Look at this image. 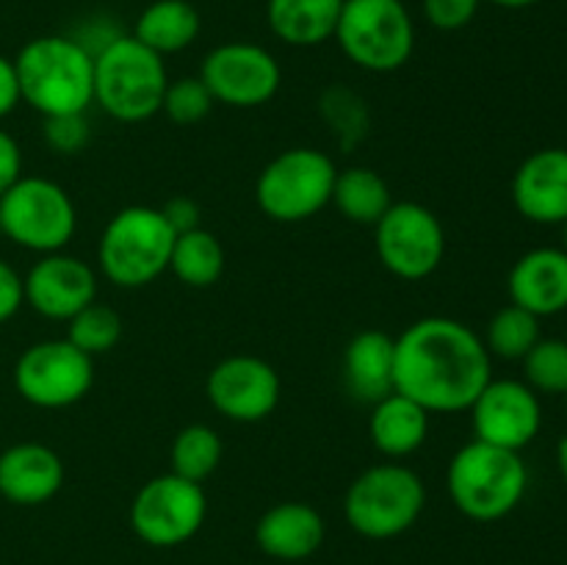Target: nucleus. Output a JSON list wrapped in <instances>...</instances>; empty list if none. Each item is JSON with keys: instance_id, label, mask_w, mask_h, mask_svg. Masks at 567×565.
Segmentation results:
<instances>
[{"instance_id": "5701e85b", "label": "nucleus", "mask_w": 567, "mask_h": 565, "mask_svg": "<svg viewBox=\"0 0 567 565\" xmlns=\"http://www.w3.org/2000/svg\"><path fill=\"white\" fill-rule=\"evenodd\" d=\"M343 0H269L271 33L291 48H319L336 37Z\"/></svg>"}, {"instance_id": "f3484780", "label": "nucleus", "mask_w": 567, "mask_h": 565, "mask_svg": "<svg viewBox=\"0 0 567 565\" xmlns=\"http://www.w3.org/2000/svg\"><path fill=\"white\" fill-rule=\"evenodd\" d=\"M513 203L535 225L567 222V150L543 147L526 155L513 177Z\"/></svg>"}, {"instance_id": "58836bf2", "label": "nucleus", "mask_w": 567, "mask_h": 565, "mask_svg": "<svg viewBox=\"0 0 567 565\" xmlns=\"http://www.w3.org/2000/svg\"><path fill=\"white\" fill-rule=\"evenodd\" d=\"M493 6H502V9H529V6H537L540 0H487Z\"/></svg>"}, {"instance_id": "ea45409f", "label": "nucleus", "mask_w": 567, "mask_h": 565, "mask_svg": "<svg viewBox=\"0 0 567 565\" xmlns=\"http://www.w3.org/2000/svg\"><path fill=\"white\" fill-rule=\"evenodd\" d=\"M563 249L567 253V222L563 225Z\"/></svg>"}, {"instance_id": "dca6fc26", "label": "nucleus", "mask_w": 567, "mask_h": 565, "mask_svg": "<svg viewBox=\"0 0 567 565\" xmlns=\"http://www.w3.org/2000/svg\"><path fill=\"white\" fill-rule=\"evenodd\" d=\"M25 302L39 316L70 321L78 310L97 299V275L86 260L66 253L42 255L22 277Z\"/></svg>"}, {"instance_id": "2f4dec72", "label": "nucleus", "mask_w": 567, "mask_h": 565, "mask_svg": "<svg viewBox=\"0 0 567 565\" xmlns=\"http://www.w3.org/2000/svg\"><path fill=\"white\" fill-rule=\"evenodd\" d=\"M44 142L53 153L75 155L89 144L86 114L44 116Z\"/></svg>"}, {"instance_id": "f257e3e1", "label": "nucleus", "mask_w": 567, "mask_h": 565, "mask_svg": "<svg viewBox=\"0 0 567 565\" xmlns=\"http://www.w3.org/2000/svg\"><path fill=\"white\" fill-rule=\"evenodd\" d=\"M493 380V358L474 327L424 316L396 338L393 386L426 413H460Z\"/></svg>"}, {"instance_id": "e433bc0d", "label": "nucleus", "mask_w": 567, "mask_h": 565, "mask_svg": "<svg viewBox=\"0 0 567 565\" xmlns=\"http://www.w3.org/2000/svg\"><path fill=\"white\" fill-rule=\"evenodd\" d=\"M17 103H22V97H20V83H17L14 59L0 55V120L9 116L11 111L17 109Z\"/></svg>"}, {"instance_id": "aec40b11", "label": "nucleus", "mask_w": 567, "mask_h": 565, "mask_svg": "<svg viewBox=\"0 0 567 565\" xmlns=\"http://www.w3.org/2000/svg\"><path fill=\"white\" fill-rule=\"evenodd\" d=\"M327 526L316 507L305 502H280L255 524V543L275 559L297 563L316 554L324 543Z\"/></svg>"}, {"instance_id": "20e7f679", "label": "nucleus", "mask_w": 567, "mask_h": 565, "mask_svg": "<svg viewBox=\"0 0 567 565\" xmlns=\"http://www.w3.org/2000/svg\"><path fill=\"white\" fill-rule=\"evenodd\" d=\"M169 86L164 55L120 33L94 53V103L116 122H144L161 114Z\"/></svg>"}, {"instance_id": "6e6552de", "label": "nucleus", "mask_w": 567, "mask_h": 565, "mask_svg": "<svg viewBox=\"0 0 567 565\" xmlns=\"http://www.w3.org/2000/svg\"><path fill=\"white\" fill-rule=\"evenodd\" d=\"M338 166L316 147H291L275 155L255 183L258 208L280 225L313 219L330 205Z\"/></svg>"}, {"instance_id": "a878e982", "label": "nucleus", "mask_w": 567, "mask_h": 565, "mask_svg": "<svg viewBox=\"0 0 567 565\" xmlns=\"http://www.w3.org/2000/svg\"><path fill=\"white\" fill-rule=\"evenodd\" d=\"M169 271L188 288H210L225 271V247L205 227L177 233Z\"/></svg>"}, {"instance_id": "9d476101", "label": "nucleus", "mask_w": 567, "mask_h": 565, "mask_svg": "<svg viewBox=\"0 0 567 565\" xmlns=\"http://www.w3.org/2000/svg\"><path fill=\"white\" fill-rule=\"evenodd\" d=\"M380 264L399 280H424L435 275L446 255V233L441 219L426 205L402 199L385 210L374 225Z\"/></svg>"}, {"instance_id": "6ab92c4d", "label": "nucleus", "mask_w": 567, "mask_h": 565, "mask_svg": "<svg viewBox=\"0 0 567 565\" xmlns=\"http://www.w3.org/2000/svg\"><path fill=\"white\" fill-rule=\"evenodd\" d=\"M509 302L537 319L567 310V253L563 247H535L520 255L507 277Z\"/></svg>"}, {"instance_id": "c756f323", "label": "nucleus", "mask_w": 567, "mask_h": 565, "mask_svg": "<svg viewBox=\"0 0 567 565\" xmlns=\"http://www.w3.org/2000/svg\"><path fill=\"white\" fill-rule=\"evenodd\" d=\"M524 382L540 397H565L567 393V341L563 338H540L526 352Z\"/></svg>"}, {"instance_id": "4be33fe9", "label": "nucleus", "mask_w": 567, "mask_h": 565, "mask_svg": "<svg viewBox=\"0 0 567 565\" xmlns=\"http://www.w3.org/2000/svg\"><path fill=\"white\" fill-rule=\"evenodd\" d=\"M369 435L377 452L399 460L415 454L430 435V413L404 393L393 391L385 399L371 404Z\"/></svg>"}, {"instance_id": "f704fd0d", "label": "nucleus", "mask_w": 567, "mask_h": 565, "mask_svg": "<svg viewBox=\"0 0 567 565\" xmlns=\"http://www.w3.org/2000/svg\"><path fill=\"white\" fill-rule=\"evenodd\" d=\"M22 177V150L11 133L0 131V197Z\"/></svg>"}, {"instance_id": "c9c22d12", "label": "nucleus", "mask_w": 567, "mask_h": 565, "mask_svg": "<svg viewBox=\"0 0 567 565\" xmlns=\"http://www.w3.org/2000/svg\"><path fill=\"white\" fill-rule=\"evenodd\" d=\"M161 210H164L166 222H169L175 233H186L199 227V205L192 197H172Z\"/></svg>"}, {"instance_id": "bb28decb", "label": "nucleus", "mask_w": 567, "mask_h": 565, "mask_svg": "<svg viewBox=\"0 0 567 565\" xmlns=\"http://www.w3.org/2000/svg\"><path fill=\"white\" fill-rule=\"evenodd\" d=\"M221 438L214 427L208 424H188L175 435L169 449L172 474L183 476L203 485L221 463Z\"/></svg>"}, {"instance_id": "f03ea898", "label": "nucleus", "mask_w": 567, "mask_h": 565, "mask_svg": "<svg viewBox=\"0 0 567 565\" xmlns=\"http://www.w3.org/2000/svg\"><path fill=\"white\" fill-rule=\"evenodd\" d=\"M22 103L42 116L86 114L94 103V55L75 37H37L14 59Z\"/></svg>"}, {"instance_id": "473e14b6", "label": "nucleus", "mask_w": 567, "mask_h": 565, "mask_svg": "<svg viewBox=\"0 0 567 565\" xmlns=\"http://www.w3.org/2000/svg\"><path fill=\"white\" fill-rule=\"evenodd\" d=\"M424 17L437 31H463L480 14L482 0H421Z\"/></svg>"}, {"instance_id": "393cba45", "label": "nucleus", "mask_w": 567, "mask_h": 565, "mask_svg": "<svg viewBox=\"0 0 567 565\" xmlns=\"http://www.w3.org/2000/svg\"><path fill=\"white\" fill-rule=\"evenodd\" d=\"M396 203L385 177L371 166H349L338 170L332 183V199L338 214L354 225L374 227L385 216V210Z\"/></svg>"}, {"instance_id": "1a4fd4ad", "label": "nucleus", "mask_w": 567, "mask_h": 565, "mask_svg": "<svg viewBox=\"0 0 567 565\" xmlns=\"http://www.w3.org/2000/svg\"><path fill=\"white\" fill-rule=\"evenodd\" d=\"M0 227L17 247L64 253L78 227V210L64 186L48 177H20L0 197Z\"/></svg>"}, {"instance_id": "7c9ffc66", "label": "nucleus", "mask_w": 567, "mask_h": 565, "mask_svg": "<svg viewBox=\"0 0 567 565\" xmlns=\"http://www.w3.org/2000/svg\"><path fill=\"white\" fill-rule=\"evenodd\" d=\"M214 105L216 100L210 97L203 78H177V81H169V86H166L161 114H166L177 125H197V122H203L210 114Z\"/></svg>"}, {"instance_id": "423d86ee", "label": "nucleus", "mask_w": 567, "mask_h": 565, "mask_svg": "<svg viewBox=\"0 0 567 565\" xmlns=\"http://www.w3.org/2000/svg\"><path fill=\"white\" fill-rule=\"evenodd\" d=\"M426 507V487L419 471L404 463H377L354 476L343 496V515L358 535L391 541L404 535Z\"/></svg>"}, {"instance_id": "2eb2a0df", "label": "nucleus", "mask_w": 567, "mask_h": 565, "mask_svg": "<svg viewBox=\"0 0 567 565\" xmlns=\"http://www.w3.org/2000/svg\"><path fill=\"white\" fill-rule=\"evenodd\" d=\"M476 441L520 452L543 427L540 397L524 380H491L471 404Z\"/></svg>"}, {"instance_id": "c85d7f7f", "label": "nucleus", "mask_w": 567, "mask_h": 565, "mask_svg": "<svg viewBox=\"0 0 567 565\" xmlns=\"http://www.w3.org/2000/svg\"><path fill=\"white\" fill-rule=\"evenodd\" d=\"M120 338L122 316L116 314L114 308H109V305L97 302V299L72 316L70 332H66V341L75 343V347L81 349V352H86L89 358L111 352V349L120 343Z\"/></svg>"}, {"instance_id": "39448f33", "label": "nucleus", "mask_w": 567, "mask_h": 565, "mask_svg": "<svg viewBox=\"0 0 567 565\" xmlns=\"http://www.w3.org/2000/svg\"><path fill=\"white\" fill-rule=\"evenodd\" d=\"M177 233L164 210L127 205L116 210L97 244V266L116 288H144L169 269Z\"/></svg>"}, {"instance_id": "9b49d317", "label": "nucleus", "mask_w": 567, "mask_h": 565, "mask_svg": "<svg viewBox=\"0 0 567 565\" xmlns=\"http://www.w3.org/2000/svg\"><path fill=\"white\" fill-rule=\"evenodd\" d=\"M94 382V358L66 338L37 341L17 358L14 388L28 404L61 410L81 402Z\"/></svg>"}, {"instance_id": "4468645a", "label": "nucleus", "mask_w": 567, "mask_h": 565, "mask_svg": "<svg viewBox=\"0 0 567 565\" xmlns=\"http://www.w3.org/2000/svg\"><path fill=\"white\" fill-rule=\"evenodd\" d=\"M205 397L225 419L258 424L280 404L282 382L275 366L258 355H230L208 371Z\"/></svg>"}, {"instance_id": "a211bd4d", "label": "nucleus", "mask_w": 567, "mask_h": 565, "mask_svg": "<svg viewBox=\"0 0 567 565\" xmlns=\"http://www.w3.org/2000/svg\"><path fill=\"white\" fill-rule=\"evenodd\" d=\"M64 485V460L55 449L22 441L0 452V496L20 507L50 502Z\"/></svg>"}, {"instance_id": "a19ab883", "label": "nucleus", "mask_w": 567, "mask_h": 565, "mask_svg": "<svg viewBox=\"0 0 567 565\" xmlns=\"http://www.w3.org/2000/svg\"><path fill=\"white\" fill-rule=\"evenodd\" d=\"M0 236H3V227H0Z\"/></svg>"}, {"instance_id": "7ed1b4c3", "label": "nucleus", "mask_w": 567, "mask_h": 565, "mask_svg": "<svg viewBox=\"0 0 567 565\" xmlns=\"http://www.w3.org/2000/svg\"><path fill=\"white\" fill-rule=\"evenodd\" d=\"M529 487L520 452L471 441L454 452L446 469V491L454 507L471 521H502L524 502Z\"/></svg>"}, {"instance_id": "72a5a7b5", "label": "nucleus", "mask_w": 567, "mask_h": 565, "mask_svg": "<svg viewBox=\"0 0 567 565\" xmlns=\"http://www.w3.org/2000/svg\"><path fill=\"white\" fill-rule=\"evenodd\" d=\"M25 305V291H22V277L17 275L14 266L0 260V325L17 316V310Z\"/></svg>"}, {"instance_id": "412c9836", "label": "nucleus", "mask_w": 567, "mask_h": 565, "mask_svg": "<svg viewBox=\"0 0 567 565\" xmlns=\"http://www.w3.org/2000/svg\"><path fill=\"white\" fill-rule=\"evenodd\" d=\"M393 360H396V338L388 336L385 330L358 332L343 352V377L352 397L374 404L396 391Z\"/></svg>"}, {"instance_id": "79ce46f5", "label": "nucleus", "mask_w": 567, "mask_h": 565, "mask_svg": "<svg viewBox=\"0 0 567 565\" xmlns=\"http://www.w3.org/2000/svg\"><path fill=\"white\" fill-rule=\"evenodd\" d=\"M565 404H567V393H565Z\"/></svg>"}, {"instance_id": "cd10ccee", "label": "nucleus", "mask_w": 567, "mask_h": 565, "mask_svg": "<svg viewBox=\"0 0 567 565\" xmlns=\"http://www.w3.org/2000/svg\"><path fill=\"white\" fill-rule=\"evenodd\" d=\"M540 319L518 305H504L493 314L485 330V347L491 358L502 360H524L526 352L540 341Z\"/></svg>"}, {"instance_id": "ddd939ff", "label": "nucleus", "mask_w": 567, "mask_h": 565, "mask_svg": "<svg viewBox=\"0 0 567 565\" xmlns=\"http://www.w3.org/2000/svg\"><path fill=\"white\" fill-rule=\"evenodd\" d=\"M210 97L230 109H258L280 92L282 70L271 50L255 42L216 44L199 66Z\"/></svg>"}, {"instance_id": "4c0bfd02", "label": "nucleus", "mask_w": 567, "mask_h": 565, "mask_svg": "<svg viewBox=\"0 0 567 565\" xmlns=\"http://www.w3.org/2000/svg\"><path fill=\"white\" fill-rule=\"evenodd\" d=\"M557 469H559V476H563L567 485V435L559 438L557 443Z\"/></svg>"}, {"instance_id": "0eeeda50", "label": "nucleus", "mask_w": 567, "mask_h": 565, "mask_svg": "<svg viewBox=\"0 0 567 565\" xmlns=\"http://www.w3.org/2000/svg\"><path fill=\"white\" fill-rule=\"evenodd\" d=\"M332 39L354 66L382 75L413 59L415 25L404 0H343Z\"/></svg>"}, {"instance_id": "f8f14e48", "label": "nucleus", "mask_w": 567, "mask_h": 565, "mask_svg": "<svg viewBox=\"0 0 567 565\" xmlns=\"http://www.w3.org/2000/svg\"><path fill=\"white\" fill-rule=\"evenodd\" d=\"M208 499L199 482L177 474L153 476L138 487L131 504V526L144 543L158 548L192 541L205 524Z\"/></svg>"}, {"instance_id": "b1692460", "label": "nucleus", "mask_w": 567, "mask_h": 565, "mask_svg": "<svg viewBox=\"0 0 567 565\" xmlns=\"http://www.w3.org/2000/svg\"><path fill=\"white\" fill-rule=\"evenodd\" d=\"M203 17L188 0H153L133 25V37L158 55H175L192 48L199 37Z\"/></svg>"}]
</instances>
